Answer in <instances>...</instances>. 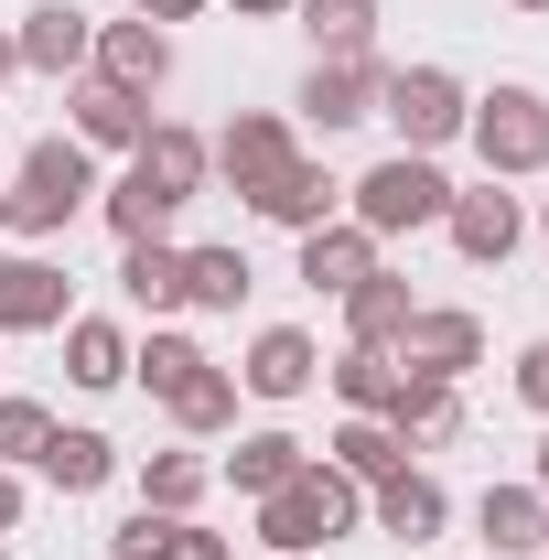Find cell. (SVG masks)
<instances>
[{
  "label": "cell",
  "instance_id": "cell-1",
  "mask_svg": "<svg viewBox=\"0 0 549 560\" xmlns=\"http://www.w3.org/2000/svg\"><path fill=\"white\" fill-rule=\"evenodd\" d=\"M86 206H97V151H86V140H33L22 173H11V195H0V226L44 248V237H66Z\"/></svg>",
  "mask_w": 549,
  "mask_h": 560
},
{
  "label": "cell",
  "instance_id": "cell-2",
  "mask_svg": "<svg viewBox=\"0 0 549 560\" xmlns=\"http://www.w3.org/2000/svg\"><path fill=\"white\" fill-rule=\"evenodd\" d=\"M355 517H366V486H344L324 453L280 495H259V539H270L280 560H313V550H335V539H355Z\"/></svg>",
  "mask_w": 549,
  "mask_h": 560
},
{
  "label": "cell",
  "instance_id": "cell-3",
  "mask_svg": "<svg viewBox=\"0 0 549 560\" xmlns=\"http://www.w3.org/2000/svg\"><path fill=\"white\" fill-rule=\"evenodd\" d=\"M453 206V173L431 162V151H388V162H366L355 184H344V215L388 248V237H420V226H442Z\"/></svg>",
  "mask_w": 549,
  "mask_h": 560
},
{
  "label": "cell",
  "instance_id": "cell-4",
  "mask_svg": "<svg viewBox=\"0 0 549 560\" xmlns=\"http://www.w3.org/2000/svg\"><path fill=\"white\" fill-rule=\"evenodd\" d=\"M377 119L399 130V151H453L464 140V119H475V97H464V75L453 66H388L377 75Z\"/></svg>",
  "mask_w": 549,
  "mask_h": 560
},
{
  "label": "cell",
  "instance_id": "cell-5",
  "mask_svg": "<svg viewBox=\"0 0 549 560\" xmlns=\"http://www.w3.org/2000/svg\"><path fill=\"white\" fill-rule=\"evenodd\" d=\"M464 140H475L484 184H528V173H549V97L539 86H495V97H475Z\"/></svg>",
  "mask_w": 549,
  "mask_h": 560
},
{
  "label": "cell",
  "instance_id": "cell-6",
  "mask_svg": "<svg viewBox=\"0 0 549 560\" xmlns=\"http://www.w3.org/2000/svg\"><path fill=\"white\" fill-rule=\"evenodd\" d=\"M75 324V270L44 248H0V335H66Z\"/></svg>",
  "mask_w": 549,
  "mask_h": 560
},
{
  "label": "cell",
  "instance_id": "cell-7",
  "mask_svg": "<svg viewBox=\"0 0 549 560\" xmlns=\"http://www.w3.org/2000/svg\"><path fill=\"white\" fill-rule=\"evenodd\" d=\"M377 75H388L377 55H313V75L291 86V108H302L324 140H344V130H366V119H377Z\"/></svg>",
  "mask_w": 549,
  "mask_h": 560
},
{
  "label": "cell",
  "instance_id": "cell-8",
  "mask_svg": "<svg viewBox=\"0 0 549 560\" xmlns=\"http://www.w3.org/2000/svg\"><path fill=\"white\" fill-rule=\"evenodd\" d=\"M442 237H453L475 270H506V259H517V237H528V206H517L506 184H475V195L453 184V206H442Z\"/></svg>",
  "mask_w": 549,
  "mask_h": 560
},
{
  "label": "cell",
  "instance_id": "cell-9",
  "mask_svg": "<svg viewBox=\"0 0 549 560\" xmlns=\"http://www.w3.org/2000/svg\"><path fill=\"white\" fill-rule=\"evenodd\" d=\"M366 517H377V539H399V550H431L442 528H453V495L431 464H399L388 486H366Z\"/></svg>",
  "mask_w": 549,
  "mask_h": 560
},
{
  "label": "cell",
  "instance_id": "cell-10",
  "mask_svg": "<svg viewBox=\"0 0 549 560\" xmlns=\"http://www.w3.org/2000/svg\"><path fill=\"white\" fill-rule=\"evenodd\" d=\"M399 366H420V377H453V388H464V377L484 366V324L464 313V302H420L410 335H399Z\"/></svg>",
  "mask_w": 549,
  "mask_h": 560
},
{
  "label": "cell",
  "instance_id": "cell-11",
  "mask_svg": "<svg viewBox=\"0 0 549 560\" xmlns=\"http://www.w3.org/2000/svg\"><path fill=\"white\" fill-rule=\"evenodd\" d=\"M130 173L162 195V206H195V195L215 184V151H206V130H184V119H151L140 151H130Z\"/></svg>",
  "mask_w": 549,
  "mask_h": 560
},
{
  "label": "cell",
  "instance_id": "cell-12",
  "mask_svg": "<svg viewBox=\"0 0 549 560\" xmlns=\"http://www.w3.org/2000/svg\"><path fill=\"white\" fill-rule=\"evenodd\" d=\"M11 44H22V75H86V55H97V22L75 11V0H33L22 22H11Z\"/></svg>",
  "mask_w": 549,
  "mask_h": 560
},
{
  "label": "cell",
  "instance_id": "cell-13",
  "mask_svg": "<svg viewBox=\"0 0 549 560\" xmlns=\"http://www.w3.org/2000/svg\"><path fill=\"white\" fill-rule=\"evenodd\" d=\"M206 151H215V184L259 195V184H270V173L291 162V151H302V140H291V119H280V108H237V119H226Z\"/></svg>",
  "mask_w": 549,
  "mask_h": 560
},
{
  "label": "cell",
  "instance_id": "cell-14",
  "mask_svg": "<svg viewBox=\"0 0 549 560\" xmlns=\"http://www.w3.org/2000/svg\"><path fill=\"white\" fill-rule=\"evenodd\" d=\"M86 75H108V86H130V97H162L173 86V33L162 22H97V55H86Z\"/></svg>",
  "mask_w": 549,
  "mask_h": 560
},
{
  "label": "cell",
  "instance_id": "cell-15",
  "mask_svg": "<svg viewBox=\"0 0 549 560\" xmlns=\"http://www.w3.org/2000/svg\"><path fill=\"white\" fill-rule=\"evenodd\" d=\"M226 377H237L248 399H302V388L324 377V346H313L302 324H259V335H248V366H226Z\"/></svg>",
  "mask_w": 549,
  "mask_h": 560
},
{
  "label": "cell",
  "instance_id": "cell-16",
  "mask_svg": "<svg viewBox=\"0 0 549 560\" xmlns=\"http://www.w3.org/2000/svg\"><path fill=\"white\" fill-rule=\"evenodd\" d=\"M388 431H399V453H442L453 431H464V388L453 377H420V366H399V388H388Z\"/></svg>",
  "mask_w": 549,
  "mask_h": 560
},
{
  "label": "cell",
  "instance_id": "cell-17",
  "mask_svg": "<svg viewBox=\"0 0 549 560\" xmlns=\"http://www.w3.org/2000/svg\"><path fill=\"white\" fill-rule=\"evenodd\" d=\"M140 130H151V97L108 86V75H75L66 86V140H86V151H140Z\"/></svg>",
  "mask_w": 549,
  "mask_h": 560
},
{
  "label": "cell",
  "instance_id": "cell-18",
  "mask_svg": "<svg viewBox=\"0 0 549 560\" xmlns=\"http://www.w3.org/2000/svg\"><path fill=\"white\" fill-rule=\"evenodd\" d=\"M248 215H270V226H291V237H302V226H335V215H344V184L313 162V151H291L270 184L248 195Z\"/></svg>",
  "mask_w": 549,
  "mask_h": 560
},
{
  "label": "cell",
  "instance_id": "cell-19",
  "mask_svg": "<svg viewBox=\"0 0 549 560\" xmlns=\"http://www.w3.org/2000/svg\"><path fill=\"white\" fill-rule=\"evenodd\" d=\"M366 270H388V248L355 226V215H335V226H302V291H324V302H344Z\"/></svg>",
  "mask_w": 549,
  "mask_h": 560
},
{
  "label": "cell",
  "instance_id": "cell-20",
  "mask_svg": "<svg viewBox=\"0 0 549 560\" xmlns=\"http://www.w3.org/2000/svg\"><path fill=\"white\" fill-rule=\"evenodd\" d=\"M475 539H484V560H539L549 550V495L539 486H484L475 495Z\"/></svg>",
  "mask_w": 549,
  "mask_h": 560
},
{
  "label": "cell",
  "instance_id": "cell-21",
  "mask_svg": "<svg viewBox=\"0 0 549 560\" xmlns=\"http://www.w3.org/2000/svg\"><path fill=\"white\" fill-rule=\"evenodd\" d=\"M119 302L151 313V324H173L184 313V248L173 237H119Z\"/></svg>",
  "mask_w": 549,
  "mask_h": 560
},
{
  "label": "cell",
  "instance_id": "cell-22",
  "mask_svg": "<svg viewBox=\"0 0 549 560\" xmlns=\"http://www.w3.org/2000/svg\"><path fill=\"white\" fill-rule=\"evenodd\" d=\"M410 313H420V291H410V280H399V270H366L355 291H344V346H388V355H399Z\"/></svg>",
  "mask_w": 549,
  "mask_h": 560
},
{
  "label": "cell",
  "instance_id": "cell-23",
  "mask_svg": "<svg viewBox=\"0 0 549 560\" xmlns=\"http://www.w3.org/2000/svg\"><path fill=\"white\" fill-rule=\"evenodd\" d=\"M33 475H44L55 495H97L108 475H119V442H108V431H86V420H75V431L55 420V442L33 453Z\"/></svg>",
  "mask_w": 549,
  "mask_h": 560
},
{
  "label": "cell",
  "instance_id": "cell-24",
  "mask_svg": "<svg viewBox=\"0 0 549 560\" xmlns=\"http://www.w3.org/2000/svg\"><path fill=\"white\" fill-rule=\"evenodd\" d=\"M302 464H313V442H302V431H237V453H226V486L259 506V495H280Z\"/></svg>",
  "mask_w": 549,
  "mask_h": 560
},
{
  "label": "cell",
  "instance_id": "cell-25",
  "mask_svg": "<svg viewBox=\"0 0 549 560\" xmlns=\"http://www.w3.org/2000/svg\"><path fill=\"white\" fill-rule=\"evenodd\" d=\"M324 464H335L344 486H388V475H399L410 453H399V431H388V420L344 410V420H335V442H324Z\"/></svg>",
  "mask_w": 549,
  "mask_h": 560
},
{
  "label": "cell",
  "instance_id": "cell-26",
  "mask_svg": "<svg viewBox=\"0 0 549 560\" xmlns=\"http://www.w3.org/2000/svg\"><path fill=\"white\" fill-rule=\"evenodd\" d=\"M66 377H75V388H97V399L130 388V335H119L108 313H75V324H66Z\"/></svg>",
  "mask_w": 549,
  "mask_h": 560
},
{
  "label": "cell",
  "instance_id": "cell-27",
  "mask_svg": "<svg viewBox=\"0 0 549 560\" xmlns=\"http://www.w3.org/2000/svg\"><path fill=\"white\" fill-rule=\"evenodd\" d=\"M162 410H173V431H184V442H226V431H237V377L206 355V366H195V377H184Z\"/></svg>",
  "mask_w": 549,
  "mask_h": 560
},
{
  "label": "cell",
  "instance_id": "cell-28",
  "mask_svg": "<svg viewBox=\"0 0 549 560\" xmlns=\"http://www.w3.org/2000/svg\"><path fill=\"white\" fill-rule=\"evenodd\" d=\"M259 291L248 248H184V313H237Z\"/></svg>",
  "mask_w": 549,
  "mask_h": 560
},
{
  "label": "cell",
  "instance_id": "cell-29",
  "mask_svg": "<svg viewBox=\"0 0 549 560\" xmlns=\"http://www.w3.org/2000/svg\"><path fill=\"white\" fill-rule=\"evenodd\" d=\"M313 55H377V0H291Z\"/></svg>",
  "mask_w": 549,
  "mask_h": 560
},
{
  "label": "cell",
  "instance_id": "cell-30",
  "mask_svg": "<svg viewBox=\"0 0 549 560\" xmlns=\"http://www.w3.org/2000/svg\"><path fill=\"white\" fill-rule=\"evenodd\" d=\"M206 486H215L206 453H151V464H140V506H162V517H195Z\"/></svg>",
  "mask_w": 549,
  "mask_h": 560
},
{
  "label": "cell",
  "instance_id": "cell-31",
  "mask_svg": "<svg viewBox=\"0 0 549 560\" xmlns=\"http://www.w3.org/2000/svg\"><path fill=\"white\" fill-rule=\"evenodd\" d=\"M324 388H335L344 410L377 420V410H388V388H399V355H388V346H344L335 366H324Z\"/></svg>",
  "mask_w": 549,
  "mask_h": 560
},
{
  "label": "cell",
  "instance_id": "cell-32",
  "mask_svg": "<svg viewBox=\"0 0 549 560\" xmlns=\"http://www.w3.org/2000/svg\"><path fill=\"white\" fill-rule=\"evenodd\" d=\"M195 366H206V346H195L184 324H151V335H140V346H130V377H140V388H151V399H173V388H184Z\"/></svg>",
  "mask_w": 549,
  "mask_h": 560
},
{
  "label": "cell",
  "instance_id": "cell-33",
  "mask_svg": "<svg viewBox=\"0 0 549 560\" xmlns=\"http://www.w3.org/2000/svg\"><path fill=\"white\" fill-rule=\"evenodd\" d=\"M97 206H108V226H119V237H173V215H184V206H162V195H151L140 173L97 184Z\"/></svg>",
  "mask_w": 549,
  "mask_h": 560
},
{
  "label": "cell",
  "instance_id": "cell-34",
  "mask_svg": "<svg viewBox=\"0 0 549 560\" xmlns=\"http://www.w3.org/2000/svg\"><path fill=\"white\" fill-rule=\"evenodd\" d=\"M44 442H55V410H44V399H22V388H11V399H0V464H11V475H22V464H33V453H44Z\"/></svg>",
  "mask_w": 549,
  "mask_h": 560
},
{
  "label": "cell",
  "instance_id": "cell-35",
  "mask_svg": "<svg viewBox=\"0 0 549 560\" xmlns=\"http://www.w3.org/2000/svg\"><path fill=\"white\" fill-rule=\"evenodd\" d=\"M162 539H173V517H162V506H130V517L108 528V560H162Z\"/></svg>",
  "mask_w": 549,
  "mask_h": 560
},
{
  "label": "cell",
  "instance_id": "cell-36",
  "mask_svg": "<svg viewBox=\"0 0 549 560\" xmlns=\"http://www.w3.org/2000/svg\"><path fill=\"white\" fill-rule=\"evenodd\" d=\"M162 560H237V550L215 539L206 517H173V539H162Z\"/></svg>",
  "mask_w": 549,
  "mask_h": 560
},
{
  "label": "cell",
  "instance_id": "cell-37",
  "mask_svg": "<svg viewBox=\"0 0 549 560\" xmlns=\"http://www.w3.org/2000/svg\"><path fill=\"white\" fill-rule=\"evenodd\" d=\"M517 399L549 420V335H528V346H517Z\"/></svg>",
  "mask_w": 549,
  "mask_h": 560
},
{
  "label": "cell",
  "instance_id": "cell-38",
  "mask_svg": "<svg viewBox=\"0 0 549 560\" xmlns=\"http://www.w3.org/2000/svg\"><path fill=\"white\" fill-rule=\"evenodd\" d=\"M140 22H162V33H173V22H195V11H206V0H130Z\"/></svg>",
  "mask_w": 549,
  "mask_h": 560
},
{
  "label": "cell",
  "instance_id": "cell-39",
  "mask_svg": "<svg viewBox=\"0 0 549 560\" xmlns=\"http://www.w3.org/2000/svg\"><path fill=\"white\" fill-rule=\"evenodd\" d=\"M11 528H22V475L0 464V539H11Z\"/></svg>",
  "mask_w": 549,
  "mask_h": 560
},
{
  "label": "cell",
  "instance_id": "cell-40",
  "mask_svg": "<svg viewBox=\"0 0 549 560\" xmlns=\"http://www.w3.org/2000/svg\"><path fill=\"white\" fill-rule=\"evenodd\" d=\"M226 11H248V22H291V0H226Z\"/></svg>",
  "mask_w": 549,
  "mask_h": 560
},
{
  "label": "cell",
  "instance_id": "cell-41",
  "mask_svg": "<svg viewBox=\"0 0 549 560\" xmlns=\"http://www.w3.org/2000/svg\"><path fill=\"white\" fill-rule=\"evenodd\" d=\"M11 75H22V44H11V22H0V86H11Z\"/></svg>",
  "mask_w": 549,
  "mask_h": 560
},
{
  "label": "cell",
  "instance_id": "cell-42",
  "mask_svg": "<svg viewBox=\"0 0 549 560\" xmlns=\"http://www.w3.org/2000/svg\"><path fill=\"white\" fill-rule=\"evenodd\" d=\"M528 486H539V495H549V431H539V464H528Z\"/></svg>",
  "mask_w": 549,
  "mask_h": 560
},
{
  "label": "cell",
  "instance_id": "cell-43",
  "mask_svg": "<svg viewBox=\"0 0 549 560\" xmlns=\"http://www.w3.org/2000/svg\"><path fill=\"white\" fill-rule=\"evenodd\" d=\"M517 11H549V0H517Z\"/></svg>",
  "mask_w": 549,
  "mask_h": 560
},
{
  "label": "cell",
  "instance_id": "cell-44",
  "mask_svg": "<svg viewBox=\"0 0 549 560\" xmlns=\"http://www.w3.org/2000/svg\"><path fill=\"white\" fill-rule=\"evenodd\" d=\"M539 226H549V206H539Z\"/></svg>",
  "mask_w": 549,
  "mask_h": 560
},
{
  "label": "cell",
  "instance_id": "cell-45",
  "mask_svg": "<svg viewBox=\"0 0 549 560\" xmlns=\"http://www.w3.org/2000/svg\"><path fill=\"white\" fill-rule=\"evenodd\" d=\"M259 560H280V550H259Z\"/></svg>",
  "mask_w": 549,
  "mask_h": 560
},
{
  "label": "cell",
  "instance_id": "cell-46",
  "mask_svg": "<svg viewBox=\"0 0 549 560\" xmlns=\"http://www.w3.org/2000/svg\"><path fill=\"white\" fill-rule=\"evenodd\" d=\"M0 237H11V226H0Z\"/></svg>",
  "mask_w": 549,
  "mask_h": 560
},
{
  "label": "cell",
  "instance_id": "cell-47",
  "mask_svg": "<svg viewBox=\"0 0 549 560\" xmlns=\"http://www.w3.org/2000/svg\"><path fill=\"white\" fill-rule=\"evenodd\" d=\"M0 560H11V550H0Z\"/></svg>",
  "mask_w": 549,
  "mask_h": 560
}]
</instances>
